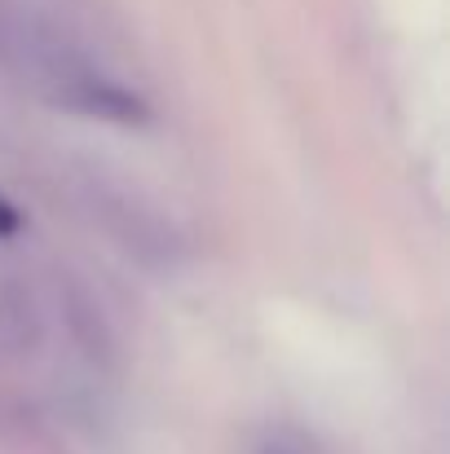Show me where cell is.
I'll return each instance as SVG.
<instances>
[{"mask_svg": "<svg viewBox=\"0 0 450 454\" xmlns=\"http://www.w3.org/2000/svg\"><path fill=\"white\" fill-rule=\"evenodd\" d=\"M261 454H313V450L300 442L296 433H270L265 446H261Z\"/></svg>", "mask_w": 450, "mask_h": 454, "instance_id": "7a4b0ae2", "label": "cell"}, {"mask_svg": "<svg viewBox=\"0 0 450 454\" xmlns=\"http://www.w3.org/2000/svg\"><path fill=\"white\" fill-rule=\"evenodd\" d=\"M0 71L22 93L67 115L107 124H142L150 115L146 98L129 80H120L62 22L22 0H0Z\"/></svg>", "mask_w": 450, "mask_h": 454, "instance_id": "6da1fadb", "label": "cell"}, {"mask_svg": "<svg viewBox=\"0 0 450 454\" xmlns=\"http://www.w3.org/2000/svg\"><path fill=\"white\" fill-rule=\"evenodd\" d=\"M22 230H27L22 212H18V207H13V203L0 194V243H4V239H13V234H22Z\"/></svg>", "mask_w": 450, "mask_h": 454, "instance_id": "3957f363", "label": "cell"}]
</instances>
